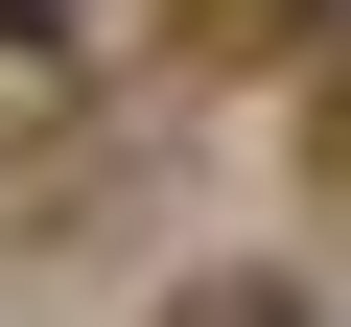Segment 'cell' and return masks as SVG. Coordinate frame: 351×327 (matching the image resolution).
<instances>
[{
    "instance_id": "cell-2",
    "label": "cell",
    "mask_w": 351,
    "mask_h": 327,
    "mask_svg": "<svg viewBox=\"0 0 351 327\" xmlns=\"http://www.w3.org/2000/svg\"><path fill=\"white\" fill-rule=\"evenodd\" d=\"M164 327H304V280H258V257L234 280H164Z\"/></svg>"
},
{
    "instance_id": "cell-4",
    "label": "cell",
    "mask_w": 351,
    "mask_h": 327,
    "mask_svg": "<svg viewBox=\"0 0 351 327\" xmlns=\"http://www.w3.org/2000/svg\"><path fill=\"white\" fill-rule=\"evenodd\" d=\"M0 47H24V70H71V0H0Z\"/></svg>"
},
{
    "instance_id": "cell-1",
    "label": "cell",
    "mask_w": 351,
    "mask_h": 327,
    "mask_svg": "<svg viewBox=\"0 0 351 327\" xmlns=\"http://www.w3.org/2000/svg\"><path fill=\"white\" fill-rule=\"evenodd\" d=\"M141 24H164V70H188V94H258L281 47H328V0H141Z\"/></svg>"
},
{
    "instance_id": "cell-3",
    "label": "cell",
    "mask_w": 351,
    "mask_h": 327,
    "mask_svg": "<svg viewBox=\"0 0 351 327\" xmlns=\"http://www.w3.org/2000/svg\"><path fill=\"white\" fill-rule=\"evenodd\" d=\"M304 187L351 211V24H328V94H304Z\"/></svg>"
}]
</instances>
